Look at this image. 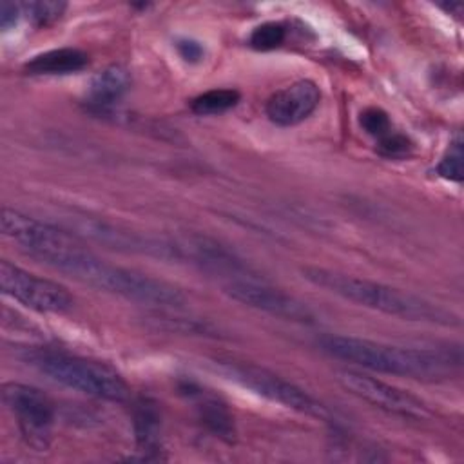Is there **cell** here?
<instances>
[{"label": "cell", "mask_w": 464, "mask_h": 464, "mask_svg": "<svg viewBox=\"0 0 464 464\" xmlns=\"http://www.w3.org/2000/svg\"><path fill=\"white\" fill-rule=\"evenodd\" d=\"M89 65V56L82 49L76 47H60L40 53L33 56L25 65L24 71L27 74L42 76V74H74L83 71Z\"/></svg>", "instance_id": "9a60e30c"}, {"label": "cell", "mask_w": 464, "mask_h": 464, "mask_svg": "<svg viewBox=\"0 0 464 464\" xmlns=\"http://www.w3.org/2000/svg\"><path fill=\"white\" fill-rule=\"evenodd\" d=\"M132 428L136 444L145 453V459H160L161 415L154 401L141 397L134 402Z\"/></svg>", "instance_id": "5bb4252c"}, {"label": "cell", "mask_w": 464, "mask_h": 464, "mask_svg": "<svg viewBox=\"0 0 464 464\" xmlns=\"http://www.w3.org/2000/svg\"><path fill=\"white\" fill-rule=\"evenodd\" d=\"M130 87L129 71L121 65H109L96 72L87 89V109L94 114H111L116 103Z\"/></svg>", "instance_id": "4fadbf2b"}, {"label": "cell", "mask_w": 464, "mask_h": 464, "mask_svg": "<svg viewBox=\"0 0 464 464\" xmlns=\"http://www.w3.org/2000/svg\"><path fill=\"white\" fill-rule=\"evenodd\" d=\"M225 294L234 301L254 310L265 312L272 317H279L299 324L315 323V314L312 312L310 306H306V303L279 288L266 285L263 279L230 281L225 285Z\"/></svg>", "instance_id": "9c48e42d"}, {"label": "cell", "mask_w": 464, "mask_h": 464, "mask_svg": "<svg viewBox=\"0 0 464 464\" xmlns=\"http://www.w3.org/2000/svg\"><path fill=\"white\" fill-rule=\"evenodd\" d=\"M0 290L40 314H63L74 304V297L63 285L31 274L7 259L0 261Z\"/></svg>", "instance_id": "52a82bcc"}, {"label": "cell", "mask_w": 464, "mask_h": 464, "mask_svg": "<svg viewBox=\"0 0 464 464\" xmlns=\"http://www.w3.org/2000/svg\"><path fill=\"white\" fill-rule=\"evenodd\" d=\"M301 274L308 283L334 295H339L359 306L382 312L386 315L440 326L460 324L459 315L453 314L451 310L395 286H388L377 281L355 277L323 266H303Z\"/></svg>", "instance_id": "3957f363"}, {"label": "cell", "mask_w": 464, "mask_h": 464, "mask_svg": "<svg viewBox=\"0 0 464 464\" xmlns=\"http://www.w3.org/2000/svg\"><path fill=\"white\" fill-rule=\"evenodd\" d=\"M286 40V27L279 22H265L252 29L248 45L256 51H274Z\"/></svg>", "instance_id": "e0dca14e"}, {"label": "cell", "mask_w": 464, "mask_h": 464, "mask_svg": "<svg viewBox=\"0 0 464 464\" xmlns=\"http://www.w3.org/2000/svg\"><path fill=\"white\" fill-rule=\"evenodd\" d=\"M174 245L178 250V259H188L205 272L219 274L228 279L227 283L259 279L248 263L216 239L205 236H185L174 239Z\"/></svg>", "instance_id": "30bf717a"}, {"label": "cell", "mask_w": 464, "mask_h": 464, "mask_svg": "<svg viewBox=\"0 0 464 464\" xmlns=\"http://www.w3.org/2000/svg\"><path fill=\"white\" fill-rule=\"evenodd\" d=\"M24 361L51 381L83 395L111 402H123L129 399L130 390L127 382L105 362L49 350L27 352Z\"/></svg>", "instance_id": "277c9868"}, {"label": "cell", "mask_w": 464, "mask_h": 464, "mask_svg": "<svg viewBox=\"0 0 464 464\" xmlns=\"http://www.w3.org/2000/svg\"><path fill=\"white\" fill-rule=\"evenodd\" d=\"M321 89L312 80H297L274 94L265 103L268 120L277 127H294L304 121L319 105Z\"/></svg>", "instance_id": "8fae6325"}, {"label": "cell", "mask_w": 464, "mask_h": 464, "mask_svg": "<svg viewBox=\"0 0 464 464\" xmlns=\"http://www.w3.org/2000/svg\"><path fill=\"white\" fill-rule=\"evenodd\" d=\"M462 160H464V154H462V141L460 138L453 140L450 143V149L446 150V154L440 158L439 165L435 167V172L444 178V179H450V181H462V176H464V170H462Z\"/></svg>", "instance_id": "ffe728a7"}, {"label": "cell", "mask_w": 464, "mask_h": 464, "mask_svg": "<svg viewBox=\"0 0 464 464\" xmlns=\"http://www.w3.org/2000/svg\"><path fill=\"white\" fill-rule=\"evenodd\" d=\"M411 149L413 143L410 138L402 132H397L395 129L375 141V150L388 160H404L411 154Z\"/></svg>", "instance_id": "d6986e66"}, {"label": "cell", "mask_w": 464, "mask_h": 464, "mask_svg": "<svg viewBox=\"0 0 464 464\" xmlns=\"http://www.w3.org/2000/svg\"><path fill=\"white\" fill-rule=\"evenodd\" d=\"M241 94L236 89H210L198 94L190 102V109L199 116H214L230 111L237 105Z\"/></svg>", "instance_id": "2e32d148"}, {"label": "cell", "mask_w": 464, "mask_h": 464, "mask_svg": "<svg viewBox=\"0 0 464 464\" xmlns=\"http://www.w3.org/2000/svg\"><path fill=\"white\" fill-rule=\"evenodd\" d=\"M176 49H178L179 56L188 63H198L205 56V49H203L201 42L192 40V38H179L176 42Z\"/></svg>", "instance_id": "7402d4cb"}, {"label": "cell", "mask_w": 464, "mask_h": 464, "mask_svg": "<svg viewBox=\"0 0 464 464\" xmlns=\"http://www.w3.org/2000/svg\"><path fill=\"white\" fill-rule=\"evenodd\" d=\"M2 402L14 417L25 444L36 451H45L53 439L54 406L38 388L24 382H4Z\"/></svg>", "instance_id": "8992f818"}, {"label": "cell", "mask_w": 464, "mask_h": 464, "mask_svg": "<svg viewBox=\"0 0 464 464\" xmlns=\"http://www.w3.org/2000/svg\"><path fill=\"white\" fill-rule=\"evenodd\" d=\"M359 123H361V127L366 134L375 138V141L379 138L386 136L390 130H393V125H392V120H390L388 112L382 111L381 107L364 109L359 116Z\"/></svg>", "instance_id": "44dd1931"}, {"label": "cell", "mask_w": 464, "mask_h": 464, "mask_svg": "<svg viewBox=\"0 0 464 464\" xmlns=\"http://www.w3.org/2000/svg\"><path fill=\"white\" fill-rule=\"evenodd\" d=\"M179 392L194 404L196 415L199 422L218 439L225 442H232L236 439V424L234 415L230 413L227 402L212 393L207 388H201L196 382L185 381L179 384Z\"/></svg>", "instance_id": "7c38bea8"}, {"label": "cell", "mask_w": 464, "mask_h": 464, "mask_svg": "<svg viewBox=\"0 0 464 464\" xmlns=\"http://www.w3.org/2000/svg\"><path fill=\"white\" fill-rule=\"evenodd\" d=\"M65 7H67L65 2H51V0L22 4L24 14L36 27H49L54 22H58L62 18V14L65 13Z\"/></svg>", "instance_id": "ac0fdd59"}, {"label": "cell", "mask_w": 464, "mask_h": 464, "mask_svg": "<svg viewBox=\"0 0 464 464\" xmlns=\"http://www.w3.org/2000/svg\"><path fill=\"white\" fill-rule=\"evenodd\" d=\"M218 368L227 379L237 382L239 386L272 402H277L285 408L295 410L299 413H304L326 422L335 420V415L321 401H317L314 395H310L297 384L290 382L288 379L263 366L245 362V361H218Z\"/></svg>", "instance_id": "5b68a950"}, {"label": "cell", "mask_w": 464, "mask_h": 464, "mask_svg": "<svg viewBox=\"0 0 464 464\" xmlns=\"http://www.w3.org/2000/svg\"><path fill=\"white\" fill-rule=\"evenodd\" d=\"M324 353L355 366L413 379H439L460 366L459 348H404L352 335H323Z\"/></svg>", "instance_id": "7a4b0ae2"}, {"label": "cell", "mask_w": 464, "mask_h": 464, "mask_svg": "<svg viewBox=\"0 0 464 464\" xmlns=\"http://www.w3.org/2000/svg\"><path fill=\"white\" fill-rule=\"evenodd\" d=\"M24 14L22 11V4H14V2H2L0 4V27L4 31H9L11 27H14L20 20V16Z\"/></svg>", "instance_id": "603a6c76"}, {"label": "cell", "mask_w": 464, "mask_h": 464, "mask_svg": "<svg viewBox=\"0 0 464 464\" xmlns=\"http://www.w3.org/2000/svg\"><path fill=\"white\" fill-rule=\"evenodd\" d=\"M2 230L29 257L100 292L163 308H178L185 303V295L176 285L107 263L91 252L72 232L34 219L20 210H11L4 218Z\"/></svg>", "instance_id": "6da1fadb"}, {"label": "cell", "mask_w": 464, "mask_h": 464, "mask_svg": "<svg viewBox=\"0 0 464 464\" xmlns=\"http://www.w3.org/2000/svg\"><path fill=\"white\" fill-rule=\"evenodd\" d=\"M335 381L348 393L355 395L357 399L382 411H388L404 419H417V420L430 417V408L424 404V401H420L408 390L388 384L368 373L344 368L335 372Z\"/></svg>", "instance_id": "ba28073f"}]
</instances>
